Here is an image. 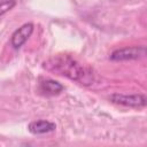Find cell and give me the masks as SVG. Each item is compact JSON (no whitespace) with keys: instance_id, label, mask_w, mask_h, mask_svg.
<instances>
[{"instance_id":"1","label":"cell","mask_w":147,"mask_h":147,"mask_svg":"<svg viewBox=\"0 0 147 147\" xmlns=\"http://www.w3.org/2000/svg\"><path fill=\"white\" fill-rule=\"evenodd\" d=\"M44 69L67 77L83 85H90L94 80L93 71L70 55H55L42 63Z\"/></svg>"},{"instance_id":"2","label":"cell","mask_w":147,"mask_h":147,"mask_svg":"<svg viewBox=\"0 0 147 147\" xmlns=\"http://www.w3.org/2000/svg\"><path fill=\"white\" fill-rule=\"evenodd\" d=\"M146 55V47L145 46H126L122 48H117L110 53L109 59L115 62H123V61H133Z\"/></svg>"},{"instance_id":"3","label":"cell","mask_w":147,"mask_h":147,"mask_svg":"<svg viewBox=\"0 0 147 147\" xmlns=\"http://www.w3.org/2000/svg\"><path fill=\"white\" fill-rule=\"evenodd\" d=\"M109 100L113 103L129 108H136V109L144 108L147 101L145 94H121V93L111 94L109 96Z\"/></svg>"},{"instance_id":"4","label":"cell","mask_w":147,"mask_h":147,"mask_svg":"<svg viewBox=\"0 0 147 147\" xmlns=\"http://www.w3.org/2000/svg\"><path fill=\"white\" fill-rule=\"evenodd\" d=\"M33 30H34V25L31 22L24 23L18 29H16L10 38V45L13 46V48H15V49L21 48L28 41V39L31 37Z\"/></svg>"},{"instance_id":"5","label":"cell","mask_w":147,"mask_h":147,"mask_svg":"<svg viewBox=\"0 0 147 147\" xmlns=\"http://www.w3.org/2000/svg\"><path fill=\"white\" fill-rule=\"evenodd\" d=\"M56 125L55 123L47 121V119H37V121H32L30 122V124L28 125V130L30 133L32 134H45V133H49L55 131Z\"/></svg>"},{"instance_id":"6","label":"cell","mask_w":147,"mask_h":147,"mask_svg":"<svg viewBox=\"0 0 147 147\" xmlns=\"http://www.w3.org/2000/svg\"><path fill=\"white\" fill-rule=\"evenodd\" d=\"M63 90H64V86L54 79L46 78V79H41L39 82V91L45 95H48V96L57 95Z\"/></svg>"},{"instance_id":"7","label":"cell","mask_w":147,"mask_h":147,"mask_svg":"<svg viewBox=\"0 0 147 147\" xmlns=\"http://www.w3.org/2000/svg\"><path fill=\"white\" fill-rule=\"evenodd\" d=\"M16 6V0H0V16Z\"/></svg>"}]
</instances>
